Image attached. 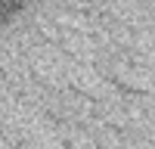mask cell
Here are the masks:
<instances>
[{
    "mask_svg": "<svg viewBox=\"0 0 155 149\" xmlns=\"http://www.w3.org/2000/svg\"><path fill=\"white\" fill-rule=\"evenodd\" d=\"M9 3H12V0H0V12H3V9H6Z\"/></svg>",
    "mask_w": 155,
    "mask_h": 149,
    "instance_id": "6da1fadb",
    "label": "cell"
}]
</instances>
